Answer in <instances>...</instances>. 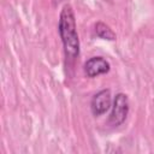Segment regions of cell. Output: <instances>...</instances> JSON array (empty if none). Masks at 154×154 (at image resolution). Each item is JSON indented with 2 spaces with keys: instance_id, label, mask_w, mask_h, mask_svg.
<instances>
[{
  "instance_id": "cell-1",
  "label": "cell",
  "mask_w": 154,
  "mask_h": 154,
  "mask_svg": "<svg viewBox=\"0 0 154 154\" xmlns=\"http://www.w3.org/2000/svg\"><path fill=\"white\" fill-rule=\"evenodd\" d=\"M58 31L63 42L66 60L73 61L79 54V38L77 34L75 13L72 6L69 4L64 5L60 11Z\"/></svg>"
},
{
  "instance_id": "cell-2",
  "label": "cell",
  "mask_w": 154,
  "mask_h": 154,
  "mask_svg": "<svg viewBox=\"0 0 154 154\" xmlns=\"http://www.w3.org/2000/svg\"><path fill=\"white\" fill-rule=\"evenodd\" d=\"M129 113V99L128 95L124 93H118L113 100L112 112L108 118V123L112 126L122 125Z\"/></svg>"
},
{
  "instance_id": "cell-3",
  "label": "cell",
  "mask_w": 154,
  "mask_h": 154,
  "mask_svg": "<svg viewBox=\"0 0 154 154\" xmlns=\"http://www.w3.org/2000/svg\"><path fill=\"white\" fill-rule=\"evenodd\" d=\"M111 102H112V99H111L109 89H102L97 91L90 101V111L93 116L100 117L103 113H106L111 107Z\"/></svg>"
},
{
  "instance_id": "cell-4",
  "label": "cell",
  "mask_w": 154,
  "mask_h": 154,
  "mask_svg": "<svg viewBox=\"0 0 154 154\" xmlns=\"http://www.w3.org/2000/svg\"><path fill=\"white\" fill-rule=\"evenodd\" d=\"M83 70H84V73L87 75V77L94 78L100 75H105V73L109 72L111 65L102 57H93L84 63Z\"/></svg>"
},
{
  "instance_id": "cell-5",
  "label": "cell",
  "mask_w": 154,
  "mask_h": 154,
  "mask_svg": "<svg viewBox=\"0 0 154 154\" xmlns=\"http://www.w3.org/2000/svg\"><path fill=\"white\" fill-rule=\"evenodd\" d=\"M95 34L97 37L107 41H114L116 40V32L103 22H97L95 24Z\"/></svg>"
},
{
  "instance_id": "cell-6",
  "label": "cell",
  "mask_w": 154,
  "mask_h": 154,
  "mask_svg": "<svg viewBox=\"0 0 154 154\" xmlns=\"http://www.w3.org/2000/svg\"><path fill=\"white\" fill-rule=\"evenodd\" d=\"M103 1H108V2H111V0H103Z\"/></svg>"
}]
</instances>
